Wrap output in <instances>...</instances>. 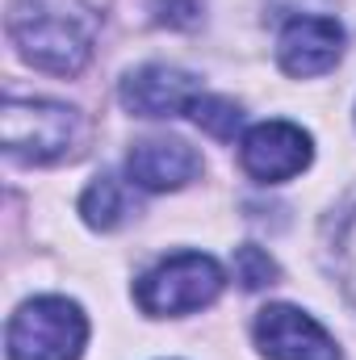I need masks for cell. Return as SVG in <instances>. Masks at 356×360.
Instances as JSON below:
<instances>
[{
    "label": "cell",
    "mask_w": 356,
    "mask_h": 360,
    "mask_svg": "<svg viewBox=\"0 0 356 360\" xmlns=\"http://www.w3.org/2000/svg\"><path fill=\"white\" fill-rule=\"evenodd\" d=\"M239 160H243V172L260 184L293 180L310 164V134L293 122H260L243 134Z\"/></svg>",
    "instance_id": "5b68a950"
},
{
    "label": "cell",
    "mask_w": 356,
    "mask_h": 360,
    "mask_svg": "<svg viewBox=\"0 0 356 360\" xmlns=\"http://www.w3.org/2000/svg\"><path fill=\"white\" fill-rule=\"evenodd\" d=\"M222 269L218 260L201 256V252H180L172 260L155 264L139 281L134 297L143 306V314H155V319H168V314H189V310H201L210 306L218 293H222Z\"/></svg>",
    "instance_id": "3957f363"
},
{
    "label": "cell",
    "mask_w": 356,
    "mask_h": 360,
    "mask_svg": "<svg viewBox=\"0 0 356 360\" xmlns=\"http://www.w3.org/2000/svg\"><path fill=\"white\" fill-rule=\"evenodd\" d=\"M80 214H84V222L96 226V231L122 226V218H126V188H122V180L101 172L84 188V197H80Z\"/></svg>",
    "instance_id": "30bf717a"
},
{
    "label": "cell",
    "mask_w": 356,
    "mask_h": 360,
    "mask_svg": "<svg viewBox=\"0 0 356 360\" xmlns=\"http://www.w3.org/2000/svg\"><path fill=\"white\" fill-rule=\"evenodd\" d=\"M4 151L21 164H55L72 151L80 117L55 101H8L4 105Z\"/></svg>",
    "instance_id": "277c9868"
},
{
    "label": "cell",
    "mask_w": 356,
    "mask_h": 360,
    "mask_svg": "<svg viewBox=\"0 0 356 360\" xmlns=\"http://www.w3.org/2000/svg\"><path fill=\"white\" fill-rule=\"evenodd\" d=\"M89 319L68 297H34L8 323V360H80Z\"/></svg>",
    "instance_id": "7a4b0ae2"
},
{
    "label": "cell",
    "mask_w": 356,
    "mask_h": 360,
    "mask_svg": "<svg viewBox=\"0 0 356 360\" xmlns=\"http://www.w3.org/2000/svg\"><path fill=\"white\" fill-rule=\"evenodd\" d=\"M126 172L139 188L147 193H164V188H180L201 172V155L184 143V139H143L130 147Z\"/></svg>",
    "instance_id": "9c48e42d"
},
{
    "label": "cell",
    "mask_w": 356,
    "mask_h": 360,
    "mask_svg": "<svg viewBox=\"0 0 356 360\" xmlns=\"http://www.w3.org/2000/svg\"><path fill=\"white\" fill-rule=\"evenodd\" d=\"M8 34L34 68L55 72V76H76L92 55L89 21L59 8V4H46V0L17 4L8 17Z\"/></svg>",
    "instance_id": "6da1fadb"
},
{
    "label": "cell",
    "mask_w": 356,
    "mask_h": 360,
    "mask_svg": "<svg viewBox=\"0 0 356 360\" xmlns=\"http://www.w3.org/2000/svg\"><path fill=\"white\" fill-rule=\"evenodd\" d=\"M340 51H344V30H340L336 17H293L281 30V42H276L281 68L298 80L331 72Z\"/></svg>",
    "instance_id": "52a82bcc"
},
{
    "label": "cell",
    "mask_w": 356,
    "mask_h": 360,
    "mask_svg": "<svg viewBox=\"0 0 356 360\" xmlns=\"http://www.w3.org/2000/svg\"><path fill=\"white\" fill-rule=\"evenodd\" d=\"M235 272H239L243 289H265V285H276V276H281L276 264H272V256L265 248H256V243H243L235 252Z\"/></svg>",
    "instance_id": "7c38bea8"
},
{
    "label": "cell",
    "mask_w": 356,
    "mask_h": 360,
    "mask_svg": "<svg viewBox=\"0 0 356 360\" xmlns=\"http://www.w3.org/2000/svg\"><path fill=\"white\" fill-rule=\"evenodd\" d=\"M201 96V84L168 63H147L139 72H130L122 80V105L139 117H168L193 109V101Z\"/></svg>",
    "instance_id": "ba28073f"
},
{
    "label": "cell",
    "mask_w": 356,
    "mask_h": 360,
    "mask_svg": "<svg viewBox=\"0 0 356 360\" xmlns=\"http://www.w3.org/2000/svg\"><path fill=\"white\" fill-rule=\"evenodd\" d=\"M256 344L272 360H340L336 340L298 306H265L256 314Z\"/></svg>",
    "instance_id": "8992f818"
},
{
    "label": "cell",
    "mask_w": 356,
    "mask_h": 360,
    "mask_svg": "<svg viewBox=\"0 0 356 360\" xmlns=\"http://www.w3.org/2000/svg\"><path fill=\"white\" fill-rule=\"evenodd\" d=\"M336 264H340V281H344V289L356 306V214L344 222V231L336 239Z\"/></svg>",
    "instance_id": "4fadbf2b"
},
{
    "label": "cell",
    "mask_w": 356,
    "mask_h": 360,
    "mask_svg": "<svg viewBox=\"0 0 356 360\" xmlns=\"http://www.w3.org/2000/svg\"><path fill=\"white\" fill-rule=\"evenodd\" d=\"M189 117H193L205 134H214V139H235V130H239V122H243V113H239L235 101H227V96H205V92L193 101Z\"/></svg>",
    "instance_id": "8fae6325"
}]
</instances>
